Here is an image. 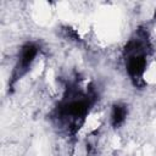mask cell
Listing matches in <instances>:
<instances>
[{
	"instance_id": "cell-1",
	"label": "cell",
	"mask_w": 156,
	"mask_h": 156,
	"mask_svg": "<svg viewBox=\"0 0 156 156\" xmlns=\"http://www.w3.org/2000/svg\"><path fill=\"white\" fill-rule=\"evenodd\" d=\"M37 55H38V46L33 43H28L21 48L18 55V62L15 68L16 78H20L28 71V68L32 66L33 61L35 60Z\"/></svg>"
},
{
	"instance_id": "cell-2",
	"label": "cell",
	"mask_w": 156,
	"mask_h": 156,
	"mask_svg": "<svg viewBox=\"0 0 156 156\" xmlns=\"http://www.w3.org/2000/svg\"><path fill=\"white\" fill-rule=\"evenodd\" d=\"M127 117V107L126 105H121V104H116L112 107V112H111V123L115 128L119 127L124 119Z\"/></svg>"
}]
</instances>
